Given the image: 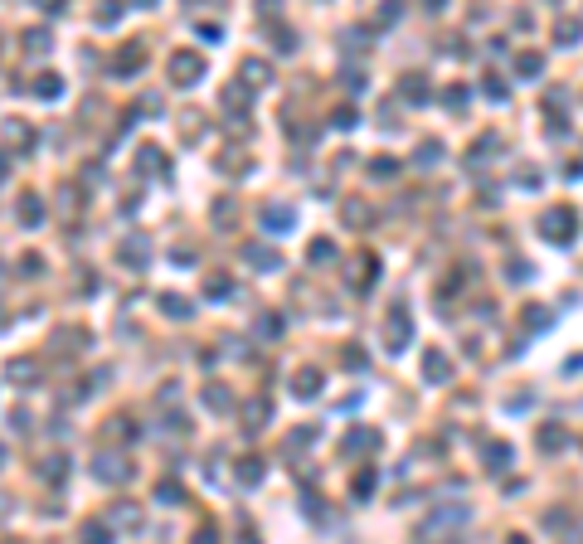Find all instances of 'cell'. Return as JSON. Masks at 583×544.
Instances as JSON below:
<instances>
[{"label":"cell","instance_id":"3","mask_svg":"<svg viewBox=\"0 0 583 544\" xmlns=\"http://www.w3.org/2000/svg\"><path fill=\"white\" fill-rule=\"evenodd\" d=\"M409 321H404V311H394V316H389V340H394V345H389V350H404V340H409Z\"/></svg>","mask_w":583,"mask_h":544},{"label":"cell","instance_id":"8","mask_svg":"<svg viewBox=\"0 0 583 544\" xmlns=\"http://www.w3.org/2000/svg\"><path fill=\"white\" fill-rule=\"evenodd\" d=\"M209 408H229V394L224 389H209Z\"/></svg>","mask_w":583,"mask_h":544},{"label":"cell","instance_id":"6","mask_svg":"<svg viewBox=\"0 0 583 544\" xmlns=\"http://www.w3.org/2000/svg\"><path fill=\"white\" fill-rule=\"evenodd\" d=\"M559 442H564L559 428H540V447H559Z\"/></svg>","mask_w":583,"mask_h":544},{"label":"cell","instance_id":"2","mask_svg":"<svg viewBox=\"0 0 583 544\" xmlns=\"http://www.w3.org/2000/svg\"><path fill=\"white\" fill-rule=\"evenodd\" d=\"M170 78H175V83H194V78H199V58H194V54L170 58Z\"/></svg>","mask_w":583,"mask_h":544},{"label":"cell","instance_id":"1","mask_svg":"<svg viewBox=\"0 0 583 544\" xmlns=\"http://www.w3.org/2000/svg\"><path fill=\"white\" fill-rule=\"evenodd\" d=\"M545 234H550L555 244H569V239H574V214H569V209H555V214L545 219Z\"/></svg>","mask_w":583,"mask_h":544},{"label":"cell","instance_id":"4","mask_svg":"<svg viewBox=\"0 0 583 544\" xmlns=\"http://www.w3.org/2000/svg\"><path fill=\"white\" fill-rule=\"evenodd\" d=\"M423 370H428V380H443V375H447V360L438 350H428V355H423Z\"/></svg>","mask_w":583,"mask_h":544},{"label":"cell","instance_id":"5","mask_svg":"<svg viewBox=\"0 0 583 544\" xmlns=\"http://www.w3.org/2000/svg\"><path fill=\"white\" fill-rule=\"evenodd\" d=\"M93 471H98L103 481H122V476H127V466H117V457H103V466H93Z\"/></svg>","mask_w":583,"mask_h":544},{"label":"cell","instance_id":"7","mask_svg":"<svg viewBox=\"0 0 583 544\" xmlns=\"http://www.w3.org/2000/svg\"><path fill=\"white\" fill-rule=\"evenodd\" d=\"M297 394H316V375H311V370H306L302 380H297Z\"/></svg>","mask_w":583,"mask_h":544}]
</instances>
